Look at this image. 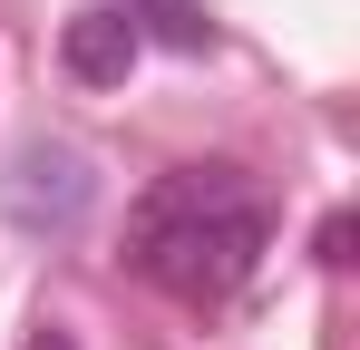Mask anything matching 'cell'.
Instances as JSON below:
<instances>
[{"label":"cell","instance_id":"5","mask_svg":"<svg viewBox=\"0 0 360 350\" xmlns=\"http://www.w3.org/2000/svg\"><path fill=\"white\" fill-rule=\"evenodd\" d=\"M20 350H78V341H68L59 321H39V331H30V341H20Z\"/></svg>","mask_w":360,"mask_h":350},{"label":"cell","instance_id":"1","mask_svg":"<svg viewBox=\"0 0 360 350\" xmlns=\"http://www.w3.org/2000/svg\"><path fill=\"white\" fill-rule=\"evenodd\" d=\"M263 205L234 185V166H185L136 205V273L176 302H224L263 263Z\"/></svg>","mask_w":360,"mask_h":350},{"label":"cell","instance_id":"2","mask_svg":"<svg viewBox=\"0 0 360 350\" xmlns=\"http://www.w3.org/2000/svg\"><path fill=\"white\" fill-rule=\"evenodd\" d=\"M88 156H68V146H30L20 156V175H10V214L30 233H68L78 214H88Z\"/></svg>","mask_w":360,"mask_h":350},{"label":"cell","instance_id":"3","mask_svg":"<svg viewBox=\"0 0 360 350\" xmlns=\"http://www.w3.org/2000/svg\"><path fill=\"white\" fill-rule=\"evenodd\" d=\"M136 49H146V39H136V10H127V0L78 10V20H68V39H59V58H68V78H78V88H117L127 68H136Z\"/></svg>","mask_w":360,"mask_h":350},{"label":"cell","instance_id":"4","mask_svg":"<svg viewBox=\"0 0 360 350\" xmlns=\"http://www.w3.org/2000/svg\"><path fill=\"white\" fill-rule=\"evenodd\" d=\"M166 39V49H205V20H195V0H146V20H136V39Z\"/></svg>","mask_w":360,"mask_h":350}]
</instances>
